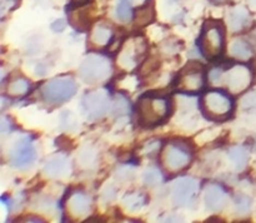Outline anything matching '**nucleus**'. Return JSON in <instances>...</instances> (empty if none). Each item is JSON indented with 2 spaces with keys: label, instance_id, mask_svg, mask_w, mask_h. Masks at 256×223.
<instances>
[{
  "label": "nucleus",
  "instance_id": "f257e3e1",
  "mask_svg": "<svg viewBox=\"0 0 256 223\" xmlns=\"http://www.w3.org/2000/svg\"><path fill=\"white\" fill-rule=\"evenodd\" d=\"M170 103L166 98L144 95L138 103L139 123L144 127H154L168 117Z\"/></svg>",
  "mask_w": 256,
  "mask_h": 223
},
{
  "label": "nucleus",
  "instance_id": "f03ea898",
  "mask_svg": "<svg viewBox=\"0 0 256 223\" xmlns=\"http://www.w3.org/2000/svg\"><path fill=\"white\" fill-rule=\"evenodd\" d=\"M200 49L208 59L219 57L224 47V30L222 24L216 22H206L200 35Z\"/></svg>",
  "mask_w": 256,
  "mask_h": 223
},
{
  "label": "nucleus",
  "instance_id": "7ed1b4c3",
  "mask_svg": "<svg viewBox=\"0 0 256 223\" xmlns=\"http://www.w3.org/2000/svg\"><path fill=\"white\" fill-rule=\"evenodd\" d=\"M78 90V85L72 78H56L42 87V98L48 103L59 104V103L68 102L75 95Z\"/></svg>",
  "mask_w": 256,
  "mask_h": 223
},
{
  "label": "nucleus",
  "instance_id": "20e7f679",
  "mask_svg": "<svg viewBox=\"0 0 256 223\" xmlns=\"http://www.w3.org/2000/svg\"><path fill=\"white\" fill-rule=\"evenodd\" d=\"M112 63L102 55H89L80 67V77L90 84L102 82L112 74Z\"/></svg>",
  "mask_w": 256,
  "mask_h": 223
},
{
  "label": "nucleus",
  "instance_id": "39448f33",
  "mask_svg": "<svg viewBox=\"0 0 256 223\" xmlns=\"http://www.w3.org/2000/svg\"><path fill=\"white\" fill-rule=\"evenodd\" d=\"M202 107L205 114L212 119H224L232 113V102L222 90H210L202 97Z\"/></svg>",
  "mask_w": 256,
  "mask_h": 223
},
{
  "label": "nucleus",
  "instance_id": "423d86ee",
  "mask_svg": "<svg viewBox=\"0 0 256 223\" xmlns=\"http://www.w3.org/2000/svg\"><path fill=\"white\" fill-rule=\"evenodd\" d=\"M192 162V153L182 143H170L162 150V163L169 172L176 173L184 169Z\"/></svg>",
  "mask_w": 256,
  "mask_h": 223
},
{
  "label": "nucleus",
  "instance_id": "0eeeda50",
  "mask_svg": "<svg viewBox=\"0 0 256 223\" xmlns=\"http://www.w3.org/2000/svg\"><path fill=\"white\" fill-rule=\"evenodd\" d=\"M216 78H225V84L229 88L232 93H240L246 89L252 83V72L245 65H235L230 68L226 73L222 74L220 72L212 73V82H214Z\"/></svg>",
  "mask_w": 256,
  "mask_h": 223
},
{
  "label": "nucleus",
  "instance_id": "6e6552de",
  "mask_svg": "<svg viewBox=\"0 0 256 223\" xmlns=\"http://www.w3.org/2000/svg\"><path fill=\"white\" fill-rule=\"evenodd\" d=\"M82 109L90 119L104 117L110 109V95L106 90L100 89L90 92L82 98Z\"/></svg>",
  "mask_w": 256,
  "mask_h": 223
},
{
  "label": "nucleus",
  "instance_id": "1a4fd4ad",
  "mask_svg": "<svg viewBox=\"0 0 256 223\" xmlns=\"http://www.w3.org/2000/svg\"><path fill=\"white\" fill-rule=\"evenodd\" d=\"M204 87V70L198 63H190L178 78V88L184 92H198Z\"/></svg>",
  "mask_w": 256,
  "mask_h": 223
},
{
  "label": "nucleus",
  "instance_id": "9d476101",
  "mask_svg": "<svg viewBox=\"0 0 256 223\" xmlns=\"http://www.w3.org/2000/svg\"><path fill=\"white\" fill-rule=\"evenodd\" d=\"M199 192V184L194 178H180L172 185V199L178 205L188 207L194 203Z\"/></svg>",
  "mask_w": 256,
  "mask_h": 223
},
{
  "label": "nucleus",
  "instance_id": "9b49d317",
  "mask_svg": "<svg viewBox=\"0 0 256 223\" xmlns=\"http://www.w3.org/2000/svg\"><path fill=\"white\" fill-rule=\"evenodd\" d=\"M36 152L34 145L28 138L19 140L14 145L10 154V163L15 168H26L35 162Z\"/></svg>",
  "mask_w": 256,
  "mask_h": 223
},
{
  "label": "nucleus",
  "instance_id": "f8f14e48",
  "mask_svg": "<svg viewBox=\"0 0 256 223\" xmlns=\"http://www.w3.org/2000/svg\"><path fill=\"white\" fill-rule=\"evenodd\" d=\"M145 52V45L142 39H134L124 45L119 55V64L125 69H132L136 67L139 57Z\"/></svg>",
  "mask_w": 256,
  "mask_h": 223
},
{
  "label": "nucleus",
  "instance_id": "ddd939ff",
  "mask_svg": "<svg viewBox=\"0 0 256 223\" xmlns=\"http://www.w3.org/2000/svg\"><path fill=\"white\" fill-rule=\"evenodd\" d=\"M228 200V194L220 185L212 184L205 190V204L210 210H222Z\"/></svg>",
  "mask_w": 256,
  "mask_h": 223
},
{
  "label": "nucleus",
  "instance_id": "4468645a",
  "mask_svg": "<svg viewBox=\"0 0 256 223\" xmlns=\"http://www.w3.org/2000/svg\"><path fill=\"white\" fill-rule=\"evenodd\" d=\"M68 208L74 217H84L92 209V200L85 193L75 192L69 198Z\"/></svg>",
  "mask_w": 256,
  "mask_h": 223
},
{
  "label": "nucleus",
  "instance_id": "2eb2a0df",
  "mask_svg": "<svg viewBox=\"0 0 256 223\" xmlns=\"http://www.w3.org/2000/svg\"><path fill=\"white\" fill-rule=\"evenodd\" d=\"M134 19H135V24L138 27H146L149 25L150 23L154 22L155 19V9H154V4L152 3H146L142 7L138 8L135 10L134 14Z\"/></svg>",
  "mask_w": 256,
  "mask_h": 223
},
{
  "label": "nucleus",
  "instance_id": "dca6fc26",
  "mask_svg": "<svg viewBox=\"0 0 256 223\" xmlns=\"http://www.w3.org/2000/svg\"><path fill=\"white\" fill-rule=\"evenodd\" d=\"M112 37V32L110 29V27L105 24H98L96 27L92 29V44H94L95 47H105L110 43Z\"/></svg>",
  "mask_w": 256,
  "mask_h": 223
},
{
  "label": "nucleus",
  "instance_id": "f3484780",
  "mask_svg": "<svg viewBox=\"0 0 256 223\" xmlns=\"http://www.w3.org/2000/svg\"><path fill=\"white\" fill-rule=\"evenodd\" d=\"M249 13L245 8L242 7H236L234 9L230 10L229 13V25L232 30L238 32V30H242V28L246 25V23L249 22Z\"/></svg>",
  "mask_w": 256,
  "mask_h": 223
},
{
  "label": "nucleus",
  "instance_id": "a211bd4d",
  "mask_svg": "<svg viewBox=\"0 0 256 223\" xmlns=\"http://www.w3.org/2000/svg\"><path fill=\"white\" fill-rule=\"evenodd\" d=\"M45 173L49 177H62L68 170V160L64 157H55L50 159L44 167Z\"/></svg>",
  "mask_w": 256,
  "mask_h": 223
},
{
  "label": "nucleus",
  "instance_id": "6ab92c4d",
  "mask_svg": "<svg viewBox=\"0 0 256 223\" xmlns=\"http://www.w3.org/2000/svg\"><path fill=\"white\" fill-rule=\"evenodd\" d=\"M70 23L72 27L78 30H86L92 24V19H90L89 10L88 9H78L72 12V18H70Z\"/></svg>",
  "mask_w": 256,
  "mask_h": 223
},
{
  "label": "nucleus",
  "instance_id": "aec40b11",
  "mask_svg": "<svg viewBox=\"0 0 256 223\" xmlns=\"http://www.w3.org/2000/svg\"><path fill=\"white\" fill-rule=\"evenodd\" d=\"M122 203L126 207L128 210L132 212H136V210L142 209L146 203V197L142 193H132V194L125 195Z\"/></svg>",
  "mask_w": 256,
  "mask_h": 223
},
{
  "label": "nucleus",
  "instance_id": "412c9836",
  "mask_svg": "<svg viewBox=\"0 0 256 223\" xmlns=\"http://www.w3.org/2000/svg\"><path fill=\"white\" fill-rule=\"evenodd\" d=\"M30 90V83L24 78H18L8 85V94L10 97H22Z\"/></svg>",
  "mask_w": 256,
  "mask_h": 223
},
{
  "label": "nucleus",
  "instance_id": "4be33fe9",
  "mask_svg": "<svg viewBox=\"0 0 256 223\" xmlns=\"http://www.w3.org/2000/svg\"><path fill=\"white\" fill-rule=\"evenodd\" d=\"M230 53H232V57L240 58V59H248L252 54L250 45L242 39H236L232 43Z\"/></svg>",
  "mask_w": 256,
  "mask_h": 223
},
{
  "label": "nucleus",
  "instance_id": "5701e85b",
  "mask_svg": "<svg viewBox=\"0 0 256 223\" xmlns=\"http://www.w3.org/2000/svg\"><path fill=\"white\" fill-rule=\"evenodd\" d=\"M229 157L238 169H242L248 163V152L242 147H232L229 150Z\"/></svg>",
  "mask_w": 256,
  "mask_h": 223
},
{
  "label": "nucleus",
  "instance_id": "b1692460",
  "mask_svg": "<svg viewBox=\"0 0 256 223\" xmlns=\"http://www.w3.org/2000/svg\"><path fill=\"white\" fill-rule=\"evenodd\" d=\"M132 7L129 0H119L116 7V17L120 22H129L132 19Z\"/></svg>",
  "mask_w": 256,
  "mask_h": 223
},
{
  "label": "nucleus",
  "instance_id": "393cba45",
  "mask_svg": "<svg viewBox=\"0 0 256 223\" xmlns=\"http://www.w3.org/2000/svg\"><path fill=\"white\" fill-rule=\"evenodd\" d=\"M144 182L146 185H158L160 182H162V173H160L159 169L156 168H150L145 172L144 174Z\"/></svg>",
  "mask_w": 256,
  "mask_h": 223
},
{
  "label": "nucleus",
  "instance_id": "a878e982",
  "mask_svg": "<svg viewBox=\"0 0 256 223\" xmlns=\"http://www.w3.org/2000/svg\"><path fill=\"white\" fill-rule=\"evenodd\" d=\"M250 205H252V200L249 197H245V195H239L236 198V209L240 214H245V213L249 212Z\"/></svg>",
  "mask_w": 256,
  "mask_h": 223
},
{
  "label": "nucleus",
  "instance_id": "bb28decb",
  "mask_svg": "<svg viewBox=\"0 0 256 223\" xmlns=\"http://www.w3.org/2000/svg\"><path fill=\"white\" fill-rule=\"evenodd\" d=\"M129 110H130L129 102H128L125 98L120 97L114 105V114H116V115L126 114V113H129Z\"/></svg>",
  "mask_w": 256,
  "mask_h": 223
},
{
  "label": "nucleus",
  "instance_id": "cd10ccee",
  "mask_svg": "<svg viewBox=\"0 0 256 223\" xmlns=\"http://www.w3.org/2000/svg\"><path fill=\"white\" fill-rule=\"evenodd\" d=\"M85 160H88L86 165L92 164V163L94 162V160H95V155L92 154V150H90V149L84 150V152H82V154L79 155V162H82V164H84Z\"/></svg>",
  "mask_w": 256,
  "mask_h": 223
},
{
  "label": "nucleus",
  "instance_id": "c85d7f7f",
  "mask_svg": "<svg viewBox=\"0 0 256 223\" xmlns=\"http://www.w3.org/2000/svg\"><path fill=\"white\" fill-rule=\"evenodd\" d=\"M64 28H65V22L62 19L56 20V22H54L52 24V29L54 30V32H62Z\"/></svg>",
  "mask_w": 256,
  "mask_h": 223
},
{
  "label": "nucleus",
  "instance_id": "c756f323",
  "mask_svg": "<svg viewBox=\"0 0 256 223\" xmlns=\"http://www.w3.org/2000/svg\"><path fill=\"white\" fill-rule=\"evenodd\" d=\"M212 3H215V4H222V3H225L226 0H212Z\"/></svg>",
  "mask_w": 256,
  "mask_h": 223
}]
</instances>
